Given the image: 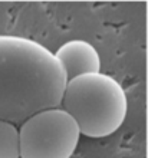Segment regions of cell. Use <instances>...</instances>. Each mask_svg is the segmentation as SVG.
I'll list each match as a JSON object with an SVG mask.
<instances>
[{"mask_svg":"<svg viewBox=\"0 0 148 158\" xmlns=\"http://www.w3.org/2000/svg\"><path fill=\"white\" fill-rule=\"evenodd\" d=\"M55 56L63 68L68 81L88 73H98L101 69L98 50L82 39H74L63 43L55 52Z\"/></svg>","mask_w":148,"mask_h":158,"instance_id":"obj_4","label":"cell"},{"mask_svg":"<svg viewBox=\"0 0 148 158\" xmlns=\"http://www.w3.org/2000/svg\"><path fill=\"white\" fill-rule=\"evenodd\" d=\"M0 158H20V135L15 124L0 119Z\"/></svg>","mask_w":148,"mask_h":158,"instance_id":"obj_5","label":"cell"},{"mask_svg":"<svg viewBox=\"0 0 148 158\" xmlns=\"http://www.w3.org/2000/svg\"><path fill=\"white\" fill-rule=\"evenodd\" d=\"M20 158H70L81 138L78 124L63 108H50L19 128Z\"/></svg>","mask_w":148,"mask_h":158,"instance_id":"obj_3","label":"cell"},{"mask_svg":"<svg viewBox=\"0 0 148 158\" xmlns=\"http://www.w3.org/2000/svg\"><path fill=\"white\" fill-rule=\"evenodd\" d=\"M68 78L46 46L17 35H0V119L22 125L62 104Z\"/></svg>","mask_w":148,"mask_h":158,"instance_id":"obj_1","label":"cell"},{"mask_svg":"<svg viewBox=\"0 0 148 158\" xmlns=\"http://www.w3.org/2000/svg\"><path fill=\"white\" fill-rule=\"evenodd\" d=\"M62 108L76 121L82 135L104 138L124 124L128 99L116 79L98 72L68 81Z\"/></svg>","mask_w":148,"mask_h":158,"instance_id":"obj_2","label":"cell"}]
</instances>
